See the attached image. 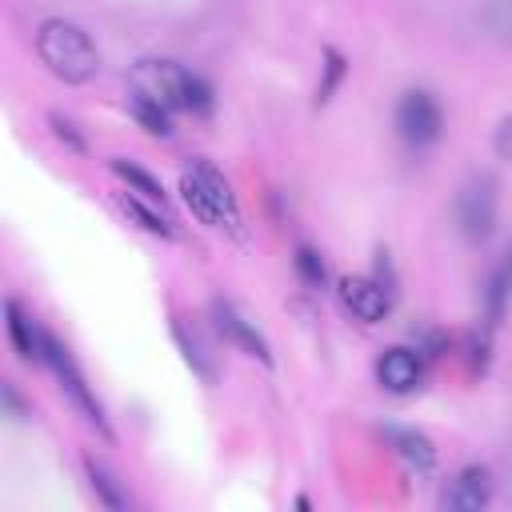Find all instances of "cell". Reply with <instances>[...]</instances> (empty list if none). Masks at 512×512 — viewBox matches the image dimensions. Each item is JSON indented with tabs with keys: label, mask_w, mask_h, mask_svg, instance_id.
I'll return each instance as SVG.
<instances>
[{
	"label": "cell",
	"mask_w": 512,
	"mask_h": 512,
	"mask_svg": "<svg viewBox=\"0 0 512 512\" xmlns=\"http://www.w3.org/2000/svg\"><path fill=\"white\" fill-rule=\"evenodd\" d=\"M36 52L44 60V68L52 76H60L64 84H84L96 76L100 68V52L88 40V32L72 20H44L36 32Z\"/></svg>",
	"instance_id": "1"
},
{
	"label": "cell",
	"mask_w": 512,
	"mask_h": 512,
	"mask_svg": "<svg viewBox=\"0 0 512 512\" xmlns=\"http://www.w3.org/2000/svg\"><path fill=\"white\" fill-rule=\"evenodd\" d=\"M180 192L204 224H212V228L236 224V196H232L228 180L216 172V164L192 160V168H184V176H180Z\"/></svg>",
	"instance_id": "2"
},
{
	"label": "cell",
	"mask_w": 512,
	"mask_h": 512,
	"mask_svg": "<svg viewBox=\"0 0 512 512\" xmlns=\"http://www.w3.org/2000/svg\"><path fill=\"white\" fill-rule=\"evenodd\" d=\"M396 132L412 148L436 144L444 136V108H440V100L432 92H424V88H408L396 100Z\"/></svg>",
	"instance_id": "3"
},
{
	"label": "cell",
	"mask_w": 512,
	"mask_h": 512,
	"mask_svg": "<svg viewBox=\"0 0 512 512\" xmlns=\"http://www.w3.org/2000/svg\"><path fill=\"white\" fill-rule=\"evenodd\" d=\"M492 224H496V184L488 176H472L456 192V228L464 232V240H488Z\"/></svg>",
	"instance_id": "4"
},
{
	"label": "cell",
	"mask_w": 512,
	"mask_h": 512,
	"mask_svg": "<svg viewBox=\"0 0 512 512\" xmlns=\"http://www.w3.org/2000/svg\"><path fill=\"white\" fill-rule=\"evenodd\" d=\"M188 76L180 64L172 60H140L132 68V92H144L168 108H184V92H188Z\"/></svg>",
	"instance_id": "5"
},
{
	"label": "cell",
	"mask_w": 512,
	"mask_h": 512,
	"mask_svg": "<svg viewBox=\"0 0 512 512\" xmlns=\"http://www.w3.org/2000/svg\"><path fill=\"white\" fill-rule=\"evenodd\" d=\"M44 364H52L56 368V376H60V384H64V392L72 396V404L100 428V432H108V420H104V408H100V400H96V392L88 388V380H84V372L72 364V356H68V348H60L56 340L48 344V360Z\"/></svg>",
	"instance_id": "6"
},
{
	"label": "cell",
	"mask_w": 512,
	"mask_h": 512,
	"mask_svg": "<svg viewBox=\"0 0 512 512\" xmlns=\"http://www.w3.org/2000/svg\"><path fill=\"white\" fill-rule=\"evenodd\" d=\"M340 304H344L356 320H364V324L384 320L388 308H392L388 288L376 284V280H368V276H348V280H340Z\"/></svg>",
	"instance_id": "7"
},
{
	"label": "cell",
	"mask_w": 512,
	"mask_h": 512,
	"mask_svg": "<svg viewBox=\"0 0 512 512\" xmlns=\"http://www.w3.org/2000/svg\"><path fill=\"white\" fill-rule=\"evenodd\" d=\"M376 380H380V388L404 396V392L420 388V380H424V360H420L412 348H388V352L376 360Z\"/></svg>",
	"instance_id": "8"
},
{
	"label": "cell",
	"mask_w": 512,
	"mask_h": 512,
	"mask_svg": "<svg viewBox=\"0 0 512 512\" xmlns=\"http://www.w3.org/2000/svg\"><path fill=\"white\" fill-rule=\"evenodd\" d=\"M444 508H452V512H480L488 500H492V476L484 472V468H460L452 480H448V488H444Z\"/></svg>",
	"instance_id": "9"
},
{
	"label": "cell",
	"mask_w": 512,
	"mask_h": 512,
	"mask_svg": "<svg viewBox=\"0 0 512 512\" xmlns=\"http://www.w3.org/2000/svg\"><path fill=\"white\" fill-rule=\"evenodd\" d=\"M212 316H216V328L240 348V352H248V356H256L260 364H272V352H268V340L256 332V324L248 320V316H240L232 304H224V300H216L212 304Z\"/></svg>",
	"instance_id": "10"
},
{
	"label": "cell",
	"mask_w": 512,
	"mask_h": 512,
	"mask_svg": "<svg viewBox=\"0 0 512 512\" xmlns=\"http://www.w3.org/2000/svg\"><path fill=\"white\" fill-rule=\"evenodd\" d=\"M8 340H12V348H16V356L20 360H48V344H52V336L16 304V300H8Z\"/></svg>",
	"instance_id": "11"
},
{
	"label": "cell",
	"mask_w": 512,
	"mask_h": 512,
	"mask_svg": "<svg viewBox=\"0 0 512 512\" xmlns=\"http://www.w3.org/2000/svg\"><path fill=\"white\" fill-rule=\"evenodd\" d=\"M128 108H132V116H136V124H140L144 132H152V136H172V108H168V104H160V100H152V96H144V92H132V96H128Z\"/></svg>",
	"instance_id": "12"
},
{
	"label": "cell",
	"mask_w": 512,
	"mask_h": 512,
	"mask_svg": "<svg viewBox=\"0 0 512 512\" xmlns=\"http://www.w3.org/2000/svg\"><path fill=\"white\" fill-rule=\"evenodd\" d=\"M384 440L408 460V464H420V468H428L432 460H436V452H432V440L428 436H420V432H412V428H384Z\"/></svg>",
	"instance_id": "13"
},
{
	"label": "cell",
	"mask_w": 512,
	"mask_h": 512,
	"mask_svg": "<svg viewBox=\"0 0 512 512\" xmlns=\"http://www.w3.org/2000/svg\"><path fill=\"white\" fill-rule=\"evenodd\" d=\"M476 20L488 32V40L512 48V0H484L480 12H476Z\"/></svg>",
	"instance_id": "14"
},
{
	"label": "cell",
	"mask_w": 512,
	"mask_h": 512,
	"mask_svg": "<svg viewBox=\"0 0 512 512\" xmlns=\"http://www.w3.org/2000/svg\"><path fill=\"white\" fill-rule=\"evenodd\" d=\"M124 208H128L148 232H156V236H172V216L164 212V204L144 200V196H124Z\"/></svg>",
	"instance_id": "15"
},
{
	"label": "cell",
	"mask_w": 512,
	"mask_h": 512,
	"mask_svg": "<svg viewBox=\"0 0 512 512\" xmlns=\"http://www.w3.org/2000/svg\"><path fill=\"white\" fill-rule=\"evenodd\" d=\"M116 168V176L120 180H128V188H136V196H144V200H156V204H164V192H160V184L148 176V172H140L136 164H124V160H116L112 164Z\"/></svg>",
	"instance_id": "16"
},
{
	"label": "cell",
	"mask_w": 512,
	"mask_h": 512,
	"mask_svg": "<svg viewBox=\"0 0 512 512\" xmlns=\"http://www.w3.org/2000/svg\"><path fill=\"white\" fill-rule=\"evenodd\" d=\"M292 264H296V272H300V280H304V284H312V288H320V284L328 280V268H324V260H320V252H316V248H308V244H300V248H296V256H292Z\"/></svg>",
	"instance_id": "17"
},
{
	"label": "cell",
	"mask_w": 512,
	"mask_h": 512,
	"mask_svg": "<svg viewBox=\"0 0 512 512\" xmlns=\"http://www.w3.org/2000/svg\"><path fill=\"white\" fill-rule=\"evenodd\" d=\"M84 468H88V480H92V492H96V496H100V500H104L108 508H124V504H128V496H124V492L116 488V480H112V476H108V472H104V468H100L96 460H88Z\"/></svg>",
	"instance_id": "18"
},
{
	"label": "cell",
	"mask_w": 512,
	"mask_h": 512,
	"mask_svg": "<svg viewBox=\"0 0 512 512\" xmlns=\"http://www.w3.org/2000/svg\"><path fill=\"white\" fill-rule=\"evenodd\" d=\"M172 332H176V340H180V348H184V360H188L204 380H212V376H216V368H212V360H204V348H200L196 340H188V332H184L180 324H176Z\"/></svg>",
	"instance_id": "19"
},
{
	"label": "cell",
	"mask_w": 512,
	"mask_h": 512,
	"mask_svg": "<svg viewBox=\"0 0 512 512\" xmlns=\"http://www.w3.org/2000/svg\"><path fill=\"white\" fill-rule=\"evenodd\" d=\"M184 108H192V112H212V88H208V80H200L196 72L188 76V92H184Z\"/></svg>",
	"instance_id": "20"
},
{
	"label": "cell",
	"mask_w": 512,
	"mask_h": 512,
	"mask_svg": "<svg viewBox=\"0 0 512 512\" xmlns=\"http://www.w3.org/2000/svg\"><path fill=\"white\" fill-rule=\"evenodd\" d=\"M340 72H344V64H340V56H336V52H328V80L320 84V100H328V92H332V84L340 80Z\"/></svg>",
	"instance_id": "21"
},
{
	"label": "cell",
	"mask_w": 512,
	"mask_h": 512,
	"mask_svg": "<svg viewBox=\"0 0 512 512\" xmlns=\"http://www.w3.org/2000/svg\"><path fill=\"white\" fill-rule=\"evenodd\" d=\"M52 124H56V136H60V140L68 136V140H72V148H84V140H80V136L72 132V124H68V120H60V116H52Z\"/></svg>",
	"instance_id": "22"
},
{
	"label": "cell",
	"mask_w": 512,
	"mask_h": 512,
	"mask_svg": "<svg viewBox=\"0 0 512 512\" xmlns=\"http://www.w3.org/2000/svg\"><path fill=\"white\" fill-rule=\"evenodd\" d=\"M4 404H8V412H12L16 420L24 416V404H20V396H16V388H12V384H4Z\"/></svg>",
	"instance_id": "23"
},
{
	"label": "cell",
	"mask_w": 512,
	"mask_h": 512,
	"mask_svg": "<svg viewBox=\"0 0 512 512\" xmlns=\"http://www.w3.org/2000/svg\"><path fill=\"white\" fill-rule=\"evenodd\" d=\"M500 272L512 280V244H508V252H504V264H500Z\"/></svg>",
	"instance_id": "24"
}]
</instances>
